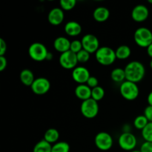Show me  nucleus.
<instances>
[{
  "mask_svg": "<svg viewBox=\"0 0 152 152\" xmlns=\"http://www.w3.org/2000/svg\"><path fill=\"white\" fill-rule=\"evenodd\" d=\"M124 70L126 80L132 83H139L145 75V66L139 61H132L127 64Z\"/></svg>",
  "mask_w": 152,
  "mask_h": 152,
  "instance_id": "obj_1",
  "label": "nucleus"
},
{
  "mask_svg": "<svg viewBox=\"0 0 152 152\" xmlns=\"http://www.w3.org/2000/svg\"><path fill=\"white\" fill-rule=\"evenodd\" d=\"M95 56L96 61L104 66L112 65L117 59L115 50L108 46H102L99 48L95 53Z\"/></svg>",
  "mask_w": 152,
  "mask_h": 152,
  "instance_id": "obj_2",
  "label": "nucleus"
},
{
  "mask_svg": "<svg viewBox=\"0 0 152 152\" xmlns=\"http://www.w3.org/2000/svg\"><path fill=\"white\" fill-rule=\"evenodd\" d=\"M120 92L121 96L125 99L132 101L134 100L138 97L140 90L137 83L126 80V81H124L123 83L120 84Z\"/></svg>",
  "mask_w": 152,
  "mask_h": 152,
  "instance_id": "obj_3",
  "label": "nucleus"
},
{
  "mask_svg": "<svg viewBox=\"0 0 152 152\" xmlns=\"http://www.w3.org/2000/svg\"><path fill=\"white\" fill-rule=\"evenodd\" d=\"M134 39L138 46L147 48L152 44V32L145 27H140L135 31Z\"/></svg>",
  "mask_w": 152,
  "mask_h": 152,
  "instance_id": "obj_4",
  "label": "nucleus"
},
{
  "mask_svg": "<svg viewBox=\"0 0 152 152\" xmlns=\"http://www.w3.org/2000/svg\"><path fill=\"white\" fill-rule=\"evenodd\" d=\"M48 52L45 45L39 42L32 43L28 48V54L30 57L36 62H42L46 60Z\"/></svg>",
  "mask_w": 152,
  "mask_h": 152,
  "instance_id": "obj_5",
  "label": "nucleus"
},
{
  "mask_svg": "<svg viewBox=\"0 0 152 152\" xmlns=\"http://www.w3.org/2000/svg\"><path fill=\"white\" fill-rule=\"evenodd\" d=\"M81 114L86 118L93 119L97 116L99 113V104L92 98L83 101L80 105Z\"/></svg>",
  "mask_w": 152,
  "mask_h": 152,
  "instance_id": "obj_6",
  "label": "nucleus"
},
{
  "mask_svg": "<svg viewBox=\"0 0 152 152\" xmlns=\"http://www.w3.org/2000/svg\"><path fill=\"white\" fill-rule=\"evenodd\" d=\"M94 142L98 149L105 151L112 148L114 140L111 135L108 132H101L95 136Z\"/></svg>",
  "mask_w": 152,
  "mask_h": 152,
  "instance_id": "obj_7",
  "label": "nucleus"
},
{
  "mask_svg": "<svg viewBox=\"0 0 152 152\" xmlns=\"http://www.w3.org/2000/svg\"><path fill=\"white\" fill-rule=\"evenodd\" d=\"M118 143L123 150L132 151L136 148L137 140L136 137L131 132H124L119 137Z\"/></svg>",
  "mask_w": 152,
  "mask_h": 152,
  "instance_id": "obj_8",
  "label": "nucleus"
},
{
  "mask_svg": "<svg viewBox=\"0 0 152 152\" xmlns=\"http://www.w3.org/2000/svg\"><path fill=\"white\" fill-rule=\"evenodd\" d=\"M59 62L61 66L67 70L74 69L78 64L77 54L71 50L61 53L59 56Z\"/></svg>",
  "mask_w": 152,
  "mask_h": 152,
  "instance_id": "obj_9",
  "label": "nucleus"
},
{
  "mask_svg": "<svg viewBox=\"0 0 152 152\" xmlns=\"http://www.w3.org/2000/svg\"><path fill=\"white\" fill-rule=\"evenodd\" d=\"M82 44L84 50L90 53H96L99 48V42L97 37L91 34H88L82 38Z\"/></svg>",
  "mask_w": 152,
  "mask_h": 152,
  "instance_id": "obj_10",
  "label": "nucleus"
},
{
  "mask_svg": "<svg viewBox=\"0 0 152 152\" xmlns=\"http://www.w3.org/2000/svg\"><path fill=\"white\" fill-rule=\"evenodd\" d=\"M31 90L37 95H44L49 91L50 83L45 77H37L31 86Z\"/></svg>",
  "mask_w": 152,
  "mask_h": 152,
  "instance_id": "obj_11",
  "label": "nucleus"
},
{
  "mask_svg": "<svg viewBox=\"0 0 152 152\" xmlns=\"http://www.w3.org/2000/svg\"><path fill=\"white\" fill-rule=\"evenodd\" d=\"M71 76L76 83H78V85H81L86 84L88 80L91 77V74L88 69L86 67L77 66L74 69H73Z\"/></svg>",
  "mask_w": 152,
  "mask_h": 152,
  "instance_id": "obj_12",
  "label": "nucleus"
},
{
  "mask_svg": "<svg viewBox=\"0 0 152 152\" xmlns=\"http://www.w3.org/2000/svg\"><path fill=\"white\" fill-rule=\"evenodd\" d=\"M149 16V10L144 4H137L133 8L132 17L137 22H142L146 20Z\"/></svg>",
  "mask_w": 152,
  "mask_h": 152,
  "instance_id": "obj_13",
  "label": "nucleus"
},
{
  "mask_svg": "<svg viewBox=\"0 0 152 152\" xmlns=\"http://www.w3.org/2000/svg\"><path fill=\"white\" fill-rule=\"evenodd\" d=\"M65 18L64 10L61 7H54L49 11L48 20L49 23L53 26H58L62 23Z\"/></svg>",
  "mask_w": 152,
  "mask_h": 152,
  "instance_id": "obj_14",
  "label": "nucleus"
},
{
  "mask_svg": "<svg viewBox=\"0 0 152 152\" xmlns=\"http://www.w3.org/2000/svg\"><path fill=\"white\" fill-rule=\"evenodd\" d=\"M71 42L65 37H59L55 39L53 42V48L56 51L60 53L70 50Z\"/></svg>",
  "mask_w": 152,
  "mask_h": 152,
  "instance_id": "obj_15",
  "label": "nucleus"
},
{
  "mask_svg": "<svg viewBox=\"0 0 152 152\" xmlns=\"http://www.w3.org/2000/svg\"><path fill=\"white\" fill-rule=\"evenodd\" d=\"M91 90L92 89L86 84L78 85L75 88L74 94L78 99L85 101L91 98Z\"/></svg>",
  "mask_w": 152,
  "mask_h": 152,
  "instance_id": "obj_16",
  "label": "nucleus"
},
{
  "mask_svg": "<svg viewBox=\"0 0 152 152\" xmlns=\"http://www.w3.org/2000/svg\"><path fill=\"white\" fill-rule=\"evenodd\" d=\"M64 30L67 35L70 37H77L82 32V26L76 21H70L65 24Z\"/></svg>",
  "mask_w": 152,
  "mask_h": 152,
  "instance_id": "obj_17",
  "label": "nucleus"
},
{
  "mask_svg": "<svg viewBox=\"0 0 152 152\" xmlns=\"http://www.w3.org/2000/svg\"><path fill=\"white\" fill-rule=\"evenodd\" d=\"M110 16V11L105 7H98L94 10L93 18L98 22H103L108 20Z\"/></svg>",
  "mask_w": 152,
  "mask_h": 152,
  "instance_id": "obj_18",
  "label": "nucleus"
},
{
  "mask_svg": "<svg viewBox=\"0 0 152 152\" xmlns=\"http://www.w3.org/2000/svg\"><path fill=\"white\" fill-rule=\"evenodd\" d=\"M19 77H20L21 83H22L24 86H30V87L32 86L34 80H36V78L34 77V73H33V71H31V70L28 69V68L23 69L21 71Z\"/></svg>",
  "mask_w": 152,
  "mask_h": 152,
  "instance_id": "obj_19",
  "label": "nucleus"
},
{
  "mask_svg": "<svg viewBox=\"0 0 152 152\" xmlns=\"http://www.w3.org/2000/svg\"><path fill=\"white\" fill-rule=\"evenodd\" d=\"M59 138V132L57 129H48L45 132L44 134V140L47 141L48 142L52 144H55L56 142H58Z\"/></svg>",
  "mask_w": 152,
  "mask_h": 152,
  "instance_id": "obj_20",
  "label": "nucleus"
},
{
  "mask_svg": "<svg viewBox=\"0 0 152 152\" xmlns=\"http://www.w3.org/2000/svg\"><path fill=\"white\" fill-rule=\"evenodd\" d=\"M111 79L117 83H123L126 81V73L125 70L121 68H116L111 72Z\"/></svg>",
  "mask_w": 152,
  "mask_h": 152,
  "instance_id": "obj_21",
  "label": "nucleus"
},
{
  "mask_svg": "<svg viewBox=\"0 0 152 152\" xmlns=\"http://www.w3.org/2000/svg\"><path fill=\"white\" fill-rule=\"evenodd\" d=\"M115 53L117 59L123 60V59H128L131 56L132 50H131L129 46L123 45H120L117 48V50H115Z\"/></svg>",
  "mask_w": 152,
  "mask_h": 152,
  "instance_id": "obj_22",
  "label": "nucleus"
},
{
  "mask_svg": "<svg viewBox=\"0 0 152 152\" xmlns=\"http://www.w3.org/2000/svg\"><path fill=\"white\" fill-rule=\"evenodd\" d=\"M52 145L44 139L39 141L34 147L33 152H51Z\"/></svg>",
  "mask_w": 152,
  "mask_h": 152,
  "instance_id": "obj_23",
  "label": "nucleus"
},
{
  "mask_svg": "<svg viewBox=\"0 0 152 152\" xmlns=\"http://www.w3.org/2000/svg\"><path fill=\"white\" fill-rule=\"evenodd\" d=\"M70 145L68 142L60 141L52 145L51 152H69Z\"/></svg>",
  "mask_w": 152,
  "mask_h": 152,
  "instance_id": "obj_24",
  "label": "nucleus"
},
{
  "mask_svg": "<svg viewBox=\"0 0 152 152\" xmlns=\"http://www.w3.org/2000/svg\"><path fill=\"white\" fill-rule=\"evenodd\" d=\"M148 123H149V122H148V120H147V118L145 116L139 115L134 119V126L137 129L142 130V129L148 125Z\"/></svg>",
  "mask_w": 152,
  "mask_h": 152,
  "instance_id": "obj_25",
  "label": "nucleus"
},
{
  "mask_svg": "<svg viewBox=\"0 0 152 152\" xmlns=\"http://www.w3.org/2000/svg\"><path fill=\"white\" fill-rule=\"evenodd\" d=\"M105 96V90L101 86H97V87L92 88L91 90V98L94 99L96 102H99L101 99H103Z\"/></svg>",
  "mask_w": 152,
  "mask_h": 152,
  "instance_id": "obj_26",
  "label": "nucleus"
},
{
  "mask_svg": "<svg viewBox=\"0 0 152 152\" xmlns=\"http://www.w3.org/2000/svg\"><path fill=\"white\" fill-rule=\"evenodd\" d=\"M142 136L145 142H152V123H148V125L142 129Z\"/></svg>",
  "mask_w": 152,
  "mask_h": 152,
  "instance_id": "obj_27",
  "label": "nucleus"
},
{
  "mask_svg": "<svg viewBox=\"0 0 152 152\" xmlns=\"http://www.w3.org/2000/svg\"><path fill=\"white\" fill-rule=\"evenodd\" d=\"M77 1L75 0H61L59 1L60 7L63 10H71L76 6Z\"/></svg>",
  "mask_w": 152,
  "mask_h": 152,
  "instance_id": "obj_28",
  "label": "nucleus"
},
{
  "mask_svg": "<svg viewBox=\"0 0 152 152\" xmlns=\"http://www.w3.org/2000/svg\"><path fill=\"white\" fill-rule=\"evenodd\" d=\"M90 56L91 53L86 51L84 49H83L79 53H77V60H78V62H80V63H86V62H87L90 59Z\"/></svg>",
  "mask_w": 152,
  "mask_h": 152,
  "instance_id": "obj_29",
  "label": "nucleus"
},
{
  "mask_svg": "<svg viewBox=\"0 0 152 152\" xmlns=\"http://www.w3.org/2000/svg\"><path fill=\"white\" fill-rule=\"evenodd\" d=\"M83 49V44H82V42L80 40L75 39L73 40L71 42V47H70V50H71L72 52H74V53L77 54V53L82 50Z\"/></svg>",
  "mask_w": 152,
  "mask_h": 152,
  "instance_id": "obj_30",
  "label": "nucleus"
},
{
  "mask_svg": "<svg viewBox=\"0 0 152 152\" xmlns=\"http://www.w3.org/2000/svg\"><path fill=\"white\" fill-rule=\"evenodd\" d=\"M86 85L88 86L91 88H94L99 86V80L96 78V77H94V76H91L89 77V79L88 80L87 83H86Z\"/></svg>",
  "mask_w": 152,
  "mask_h": 152,
  "instance_id": "obj_31",
  "label": "nucleus"
},
{
  "mask_svg": "<svg viewBox=\"0 0 152 152\" xmlns=\"http://www.w3.org/2000/svg\"><path fill=\"white\" fill-rule=\"evenodd\" d=\"M141 152H152V142H144L140 147Z\"/></svg>",
  "mask_w": 152,
  "mask_h": 152,
  "instance_id": "obj_32",
  "label": "nucleus"
},
{
  "mask_svg": "<svg viewBox=\"0 0 152 152\" xmlns=\"http://www.w3.org/2000/svg\"><path fill=\"white\" fill-rule=\"evenodd\" d=\"M144 116L147 118L149 123H152V106L148 105L144 110Z\"/></svg>",
  "mask_w": 152,
  "mask_h": 152,
  "instance_id": "obj_33",
  "label": "nucleus"
},
{
  "mask_svg": "<svg viewBox=\"0 0 152 152\" xmlns=\"http://www.w3.org/2000/svg\"><path fill=\"white\" fill-rule=\"evenodd\" d=\"M7 43L2 38L0 39V56H4L7 51Z\"/></svg>",
  "mask_w": 152,
  "mask_h": 152,
  "instance_id": "obj_34",
  "label": "nucleus"
},
{
  "mask_svg": "<svg viewBox=\"0 0 152 152\" xmlns=\"http://www.w3.org/2000/svg\"><path fill=\"white\" fill-rule=\"evenodd\" d=\"M7 65V60L4 56H0V71H3Z\"/></svg>",
  "mask_w": 152,
  "mask_h": 152,
  "instance_id": "obj_35",
  "label": "nucleus"
},
{
  "mask_svg": "<svg viewBox=\"0 0 152 152\" xmlns=\"http://www.w3.org/2000/svg\"><path fill=\"white\" fill-rule=\"evenodd\" d=\"M147 101H148V105H151L152 106V91L149 93L147 97Z\"/></svg>",
  "mask_w": 152,
  "mask_h": 152,
  "instance_id": "obj_36",
  "label": "nucleus"
},
{
  "mask_svg": "<svg viewBox=\"0 0 152 152\" xmlns=\"http://www.w3.org/2000/svg\"><path fill=\"white\" fill-rule=\"evenodd\" d=\"M146 49H147V53H148V56H149L152 59V44L150 45Z\"/></svg>",
  "mask_w": 152,
  "mask_h": 152,
  "instance_id": "obj_37",
  "label": "nucleus"
},
{
  "mask_svg": "<svg viewBox=\"0 0 152 152\" xmlns=\"http://www.w3.org/2000/svg\"><path fill=\"white\" fill-rule=\"evenodd\" d=\"M53 53H50V52H48L47 55V58H46V60H51L53 59Z\"/></svg>",
  "mask_w": 152,
  "mask_h": 152,
  "instance_id": "obj_38",
  "label": "nucleus"
},
{
  "mask_svg": "<svg viewBox=\"0 0 152 152\" xmlns=\"http://www.w3.org/2000/svg\"><path fill=\"white\" fill-rule=\"evenodd\" d=\"M130 152H141V151H140V150H133V151H132Z\"/></svg>",
  "mask_w": 152,
  "mask_h": 152,
  "instance_id": "obj_39",
  "label": "nucleus"
},
{
  "mask_svg": "<svg viewBox=\"0 0 152 152\" xmlns=\"http://www.w3.org/2000/svg\"><path fill=\"white\" fill-rule=\"evenodd\" d=\"M150 68H151L152 69V59H151V62H150Z\"/></svg>",
  "mask_w": 152,
  "mask_h": 152,
  "instance_id": "obj_40",
  "label": "nucleus"
},
{
  "mask_svg": "<svg viewBox=\"0 0 152 152\" xmlns=\"http://www.w3.org/2000/svg\"><path fill=\"white\" fill-rule=\"evenodd\" d=\"M148 2L150 3V4H152V0H148Z\"/></svg>",
  "mask_w": 152,
  "mask_h": 152,
  "instance_id": "obj_41",
  "label": "nucleus"
}]
</instances>
